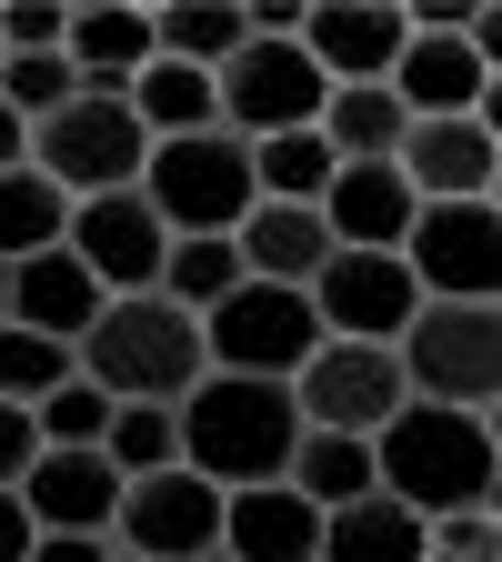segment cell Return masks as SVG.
Here are the masks:
<instances>
[{
    "label": "cell",
    "instance_id": "ac0fdd59",
    "mask_svg": "<svg viewBox=\"0 0 502 562\" xmlns=\"http://www.w3.org/2000/svg\"><path fill=\"white\" fill-rule=\"evenodd\" d=\"M60 60L81 70V91L121 101L131 70L161 60V50H152V0H81V11H70V31H60Z\"/></svg>",
    "mask_w": 502,
    "mask_h": 562
},
{
    "label": "cell",
    "instance_id": "484cf974",
    "mask_svg": "<svg viewBox=\"0 0 502 562\" xmlns=\"http://www.w3.org/2000/svg\"><path fill=\"white\" fill-rule=\"evenodd\" d=\"M281 482H292L312 513H342V503H362V492H372V442H352V432H302Z\"/></svg>",
    "mask_w": 502,
    "mask_h": 562
},
{
    "label": "cell",
    "instance_id": "277c9868",
    "mask_svg": "<svg viewBox=\"0 0 502 562\" xmlns=\"http://www.w3.org/2000/svg\"><path fill=\"white\" fill-rule=\"evenodd\" d=\"M152 201V222L171 241H232L252 211V140L232 131H191V140H152V161L131 181Z\"/></svg>",
    "mask_w": 502,
    "mask_h": 562
},
{
    "label": "cell",
    "instance_id": "e575fe53",
    "mask_svg": "<svg viewBox=\"0 0 502 562\" xmlns=\"http://www.w3.org/2000/svg\"><path fill=\"white\" fill-rule=\"evenodd\" d=\"M70 0H0V50H60Z\"/></svg>",
    "mask_w": 502,
    "mask_h": 562
},
{
    "label": "cell",
    "instance_id": "7c38bea8",
    "mask_svg": "<svg viewBox=\"0 0 502 562\" xmlns=\"http://www.w3.org/2000/svg\"><path fill=\"white\" fill-rule=\"evenodd\" d=\"M312 322H322V341H402V322L422 312V292H412V271L392 261V251H332L312 281Z\"/></svg>",
    "mask_w": 502,
    "mask_h": 562
},
{
    "label": "cell",
    "instance_id": "83f0119b",
    "mask_svg": "<svg viewBox=\"0 0 502 562\" xmlns=\"http://www.w3.org/2000/svg\"><path fill=\"white\" fill-rule=\"evenodd\" d=\"M152 292H161L171 312H191V322H201L211 302H232V292H242V251H232V241H171Z\"/></svg>",
    "mask_w": 502,
    "mask_h": 562
},
{
    "label": "cell",
    "instance_id": "7a4b0ae2",
    "mask_svg": "<svg viewBox=\"0 0 502 562\" xmlns=\"http://www.w3.org/2000/svg\"><path fill=\"white\" fill-rule=\"evenodd\" d=\"M171 432H181V462H191L211 492H242V482H281V472H292L302 412H292V382L201 372V382L171 402Z\"/></svg>",
    "mask_w": 502,
    "mask_h": 562
},
{
    "label": "cell",
    "instance_id": "9c48e42d",
    "mask_svg": "<svg viewBox=\"0 0 502 562\" xmlns=\"http://www.w3.org/2000/svg\"><path fill=\"white\" fill-rule=\"evenodd\" d=\"M211 91H222V131L232 140H271V131H312L322 121V70H312V50L302 41H242L222 70H211Z\"/></svg>",
    "mask_w": 502,
    "mask_h": 562
},
{
    "label": "cell",
    "instance_id": "ab89813d",
    "mask_svg": "<svg viewBox=\"0 0 502 562\" xmlns=\"http://www.w3.org/2000/svg\"><path fill=\"white\" fill-rule=\"evenodd\" d=\"M0 322H11V261H0Z\"/></svg>",
    "mask_w": 502,
    "mask_h": 562
},
{
    "label": "cell",
    "instance_id": "9a60e30c",
    "mask_svg": "<svg viewBox=\"0 0 502 562\" xmlns=\"http://www.w3.org/2000/svg\"><path fill=\"white\" fill-rule=\"evenodd\" d=\"M392 171L412 201H502V140L482 121H412Z\"/></svg>",
    "mask_w": 502,
    "mask_h": 562
},
{
    "label": "cell",
    "instance_id": "ba28073f",
    "mask_svg": "<svg viewBox=\"0 0 502 562\" xmlns=\"http://www.w3.org/2000/svg\"><path fill=\"white\" fill-rule=\"evenodd\" d=\"M422 302H492L502 292V201H422L392 251Z\"/></svg>",
    "mask_w": 502,
    "mask_h": 562
},
{
    "label": "cell",
    "instance_id": "4fadbf2b",
    "mask_svg": "<svg viewBox=\"0 0 502 562\" xmlns=\"http://www.w3.org/2000/svg\"><path fill=\"white\" fill-rule=\"evenodd\" d=\"M60 251L81 261L101 292L121 302V292H152L161 281V251H171V232L152 222V201L141 191H101V201H70V232H60Z\"/></svg>",
    "mask_w": 502,
    "mask_h": 562
},
{
    "label": "cell",
    "instance_id": "7bdbcfd3",
    "mask_svg": "<svg viewBox=\"0 0 502 562\" xmlns=\"http://www.w3.org/2000/svg\"><path fill=\"white\" fill-rule=\"evenodd\" d=\"M0 60H11V50H0Z\"/></svg>",
    "mask_w": 502,
    "mask_h": 562
},
{
    "label": "cell",
    "instance_id": "6da1fadb",
    "mask_svg": "<svg viewBox=\"0 0 502 562\" xmlns=\"http://www.w3.org/2000/svg\"><path fill=\"white\" fill-rule=\"evenodd\" d=\"M492 482H502V432H492V412L402 402L382 432H372V492H392L412 522L492 513Z\"/></svg>",
    "mask_w": 502,
    "mask_h": 562
},
{
    "label": "cell",
    "instance_id": "e0dca14e",
    "mask_svg": "<svg viewBox=\"0 0 502 562\" xmlns=\"http://www.w3.org/2000/svg\"><path fill=\"white\" fill-rule=\"evenodd\" d=\"M21 513L31 532H101L111 542V513H121V472L101 452H41L21 472Z\"/></svg>",
    "mask_w": 502,
    "mask_h": 562
},
{
    "label": "cell",
    "instance_id": "d590c367",
    "mask_svg": "<svg viewBox=\"0 0 502 562\" xmlns=\"http://www.w3.org/2000/svg\"><path fill=\"white\" fill-rule=\"evenodd\" d=\"M41 462V432H31V412L0 402V492H21V472Z\"/></svg>",
    "mask_w": 502,
    "mask_h": 562
},
{
    "label": "cell",
    "instance_id": "603a6c76",
    "mask_svg": "<svg viewBox=\"0 0 502 562\" xmlns=\"http://www.w3.org/2000/svg\"><path fill=\"white\" fill-rule=\"evenodd\" d=\"M312 562H422V522L392 503V492H362V503L322 513V552Z\"/></svg>",
    "mask_w": 502,
    "mask_h": 562
},
{
    "label": "cell",
    "instance_id": "5bb4252c",
    "mask_svg": "<svg viewBox=\"0 0 502 562\" xmlns=\"http://www.w3.org/2000/svg\"><path fill=\"white\" fill-rule=\"evenodd\" d=\"M292 41L312 50V70L332 91H352V81H392L412 21H402V0H302Z\"/></svg>",
    "mask_w": 502,
    "mask_h": 562
},
{
    "label": "cell",
    "instance_id": "60d3db41",
    "mask_svg": "<svg viewBox=\"0 0 502 562\" xmlns=\"http://www.w3.org/2000/svg\"><path fill=\"white\" fill-rule=\"evenodd\" d=\"M191 562H232V552H191Z\"/></svg>",
    "mask_w": 502,
    "mask_h": 562
},
{
    "label": "cell",
    "instance_id": "44dd1931",
    "mask_svg": "<svg viewBox=\"0 0 502 562\" xmlns=\"http://www.w3.org/2000/svg\"><path fill=\"white\" fill-rule=\"evenodd\" d=\"M101 281L81 271V261H70V251H31V261H11V322L21 331H41V341H81L91 322H101Z\"/></svg>",
    "mask_w": 502,
    "mask_h": 562
},
{
    "label": "cell",
    "instance_id": "8fae6325",
    "mask_svg": "<svg viewBox=\"0 0 502 562\" xmlns=\"http://www.w3.org/2000/svg\"><path fill=\"white\" fill-rule=\"evenodd\" d=\"M111 552H141V562H191V552H222V492H211L191 462L121 482Z\"/></svg>",
    "mask_w": 502,
    "mask_h": 562
},
{
    "label": "cell",
    "instance_id": "d6986e66",
    "mask_svg": "<svg viewBox=\"0 0 502 562\" xmlns=\"http://www.w3.org/2000/svg\"><path fill=\"white\" fill-rule=\"evenodd\" d=\"M222 552L232 562H312L322 552V513L292 482H242V492H222Z\"/></svg>",
    "mask_w": 502,
    "mask_h": 562
},
{
    "label": "cell",
    "instance_id": "3957f363",
    "mask_svg": "<svg viewBox=\"0 0 502 562\" xmlns=\"http://www.w3.org/2000/svg\"><path fill=\"white\" fill-rule=\"evenodd\" d=\"M70 372H81L101 402H181L211 362H201V322L191 312H171L161 292H121V302H101V322L70 341Z\"/></svg>",
    "mask_w": 502,
    "mask_h": 562
},
{
    "label": "cell",
    "instance_id": "f35d334b",
    "mask_svg": "<svg viewBox=\"0 0 502 562\" xmlns=\"http://www.w3.org/2000/svg\"><path fill=\"white\" fill-rule=\"evenodd\" d=\"M21 151H31V131H21L11 111H0V171H21Z\"/></svg>",
    "mask_w": 502,
    "mask_h": 562
},
{
    "label": "cell",
    "instance_id": "b9f144b4",
    "mask_svg": "<svg viewBox=\"0 0 502 562\" xmlns=\"http://www.w3.org/2000/svg\"><path fill=\"white\" fill-rule=\"evenodd\" d=\"M111 562H141V552H111Z\"/></svg>",
    "mask_w": 502,
    "mask_h": 562
},
{
    "label": "cell",
    "instance_id": "cb8c5ba5",
    "mask_svg": "<svg viewBox=\"0 0 502 562\" xmlns=\"http://www.w3.org/2000/svg\"><path fill=\"white\" fill-rule=\"evenodd\" d=\"M312 131H322L332 161H392L412 121H402V101H392L382 81H352V91H322V121H312Z\"/></svg>",
    "mask_w": 502,
    "mask_h": 562
},
{
    "label": "cell",
    "instance_id": "30bf717a",
    "mask_svg": "<svg viewBox=\"0 0 502 562\" xmlns=\"http://www.w3.org/2000/svg\"><path fill=\"white\" fill-rule=\"evenodd\" d=\"M402 402H412V392H402V362H392L382 341H322L312 362L292 372L302 432H352V442H372Z\"/></svg>",
    "mask_w": 502,
    "mask_h": 562
},
{
    "label": "cell",
    "instance_id": "836d02e7",
    "mask_svg": "<svg viewBox=\"0 0 502 562\" xmlns=\"http://www.w3.org/2000/svg\"><path fill=\"white\" fill-rule=\"evenodd\" d=\"M422 552H443V562H502V513H443V522H422Z\"/></svg>",
    "mask_w": 502,
    "mask_h": 562
},
{
    "label": "cell",
    "instance_id": "1f68e13d",
    "mask_svg": "<svg viewBox=\"0 0 502 562\" xmlns=\"http://www.w3.org/2000/svg\"><path fill=\"white\" fill-rule=\"evenodd\" d=\"M31 432H41V452H101V432H111V402L70 372L60 392H41L31 402Z\"/></svg>",
    "mask_w": 502,
    "mask_h": 562
},
{
    "label": "cell",
    "instance_id": "f546056e",
    "mask_svg": "<svg viewBox=\"0 0 502 562\" xmlns=\"http://www.w3.org/2000/svg\"><path fill=\"white\" fill-rule=\"evenodd\" d=\"M70 101H81V70H70L60 50H11V60H0V111H11L21 131H41Z\"/></svg>",
    "mask_w": 502,
    "mask_h": 562
},
{
    "label": "cell",
    "instance_id": "8d00e7d4",
    "mask_svg": "<svg viewBox=\"0 0 502 562\" xmlns=\"http://www.w3.org/2000/svg\"><path fill=\"white\" fill-rule=\"evenodd\" d=\"M31 562H111V542H101V532H41Z\"/></svg>",
    "mask_w": 502,
    "mask_h": 562
},
{
    "label": "cell",
    "instance_id": "8992f818",
    "mask_svg": "<svg viewBox=\"0 0 502 562\" xmlns=\"http://www.w3.org/2000/svg\"><path fill=\"white\" fill-rule=\"evenodd\" d=\"M21 161H31L60 201H101V191H131V181H141V161H152V131L131 121V101L81 91L70 111H51V121L31 131Z\"/></svg>",
    "mask_w": 502,
    "mask_h": 562
},
{
    "label": "cell",
    "instance_id": "f1b7e54d",
    "mask_svg": "<svg viewBox=\"0 0 502 562\" xmlns=\"http://www.w3.org/2000/svg\"><path fill=\"white\" fill-rule=\"evenodd\" d=\"M322 181H332L322 131H271V140H252V201H322Z\"/></svg>",
    "mask_w": 502,
    "mask_h": 562
},
{
    "label": "cell",
    "instance_id": "7402d4cb",
    "mask_svg": "<svg viewBox=\"0 0 502 562\" xmlns=\"http://www.w3.org/2000/svg\"><path fill=\"white\" fill-rule=\"evenodd\" d=\"M131 121L152 140H191V131H222V91H211V70H181V60H141L131 70Z\"/></svg>",
    "mask_w": 502,
    "mask_h": 562
},
{
    "label": "cell",
    "instance_id": "ffe728a7",
    "mask_svg": "<svg viewBox=\"0 0 502 562\" xmlns=\"http://www.w3.org/2000/svg\"><path fill=\"white\" fill-rule=\"evenodd\" d=\"M232 251H242V281H281V292H302V281L332 261V232H322L312 201H252L242 232H232Z\"/></svg>",
    "mask_w": 502,
    "mask_h": 562
},
{
    "label": "cell",
    "instance_id": "2e32d148",
    "mask_svg": "<svg viewBox=\"0 0 502 562\" xmlns=\"http://www.w3.org/2000/svg\"><path fill=\"white\" fill-rule=\"evenodd\" d=\"M322 232H332V251H402V232H412V191H402V171L392 161H332V181H322Z\"/></svg>",
    "mask_w": 502,
    "mask_h": 562
},
{
    "label": "cell",
    "instance_id": "4316f807",
    "mask_svg": "<svg viewBox=\"0 0 502 562\" xmlns=\"http://www.w3.org/2000/svg\"><path fill=\"white\" fill-rule=\"evenodd\" d=\"M70 232V201L21 161V171H0V261H31V251H60Z\"/></svg>",
    "mask_w": 502,
    "mask_h": 562
},
{
    "label": "cell",
    "instance_id": "52a82bcc",
    "mask_svg": "<svg viewBox=\"0 0 502 562\" xmlns=\"http://www.w3.org/2000/svg\"><path fill=\"white\" fill-rule=\"evenodd\" d=\"M322 351L312 292H281V281H242L232 302L201 312V362L211 372H252V382H292Z\"/></svg>",
    "mask_w": 502,
    "mask_h": 562
},
{
    "label": "cell",
    "instance_id": "d4e9b609",
    "mask_svg": "<svg viewBox=\"0 0 502 562\" xmlns=\"http://www.w3.org/2000/svg\"><path fill=\"white\" fill-rule=\"evenodd\" d=\"M242 41H252L242 0H161V11H152V50L181 60V70H222Z\"/></svg>",
    "mask_w": 502,
    "mask_h": 562
},
{
    "label": "cell",
    "instance_id": "5b68a950",
    "mask_svg": "<svg viewBox=\"0 0 502 562\" xmlns=\"http://www.w3.org/2000/svg\"><path fill=\"white\" fill-rule=\"evenodd\" d=\"M402 392L443 412H492L502 402V302H422L392 341Z\"/></svg>",
    "mask_w": 502,
    "mask_h": 562
},
{
    "label": "cell",
    "instance_id": "d6a6232c",
    "mask_svg": "<svg viewBox=\"0 0 502 562\" xmlns=\"http://www.w3.org/2000/svg\"><path fill=\"white\" fill-rule=\"evenodd\" d=\"M70 382V351L60 341H41V331H21V322H0V402L11 412H31L41 392H60Z\"/></svg>",
    "mask_w": 502,
    "mask_h": 562
},
{
    "label": "cell",
    "instance_id": "4dcf8cb0",
    "mask_svg": "<svg viewBox=\"0 0 502 562\" xmlns=\"http://www.w3.org/2000/svg\"><path fill=\"white\" fill-rule=\"evenodd\" d=\"M101 462H111L121 482H141V472H171V462H181V432H171V412H161V402H111Z\"/></svg>",
    "mask_w": 502,
    "mask_h": 562
},
{
    "label": "cell",
    "instance_id": "74e56055",
    "mask_svg": "<svg viewBox=\"0 0 502 562\" xmlns=\"http://www.w3.org/2000/svg\"><path fill=\"white\" fill-rule=\"evenodd\" d=\"M31 513H21V492H0V562H31Z\"/></svg>",
    "mask_w": 502,
    "mask_h": 562
}]
</instances>
